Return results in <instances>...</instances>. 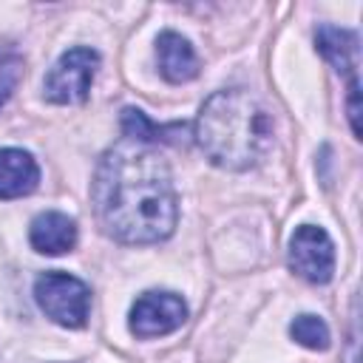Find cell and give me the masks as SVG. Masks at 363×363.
Wrapping results in <instances>:
<instances>
[{
  "instance_id": "obj_8",
  "label": "cell",
  "mask_w": 363,
  "mask_h": 363,
  "mask_svg": "<svg viewBox=\"0 0 363 363\" xmlns=\"http://www.w3.org/2000/svg\"><path fill=\"white\" fill-rule=\"evenodd\" d=\"M28 241L43 255H62L77 244V221L60 210H45L34 216L28 227Z\"/></svg>"
},
{
  "instance_id": "obj_10",
  "label": "cell",
  "mask_w": 363,
  "mask_h": 363,
  "mask_svg": "<svg viewBox=\"0 0 363 363\" xmlns=\"http://www.w3.org/2000/svg\"><path fill=\"white\" fill-rule=\"evenodd\" d=\"M40 182L34 156L23 147H0V199L28 196Z\"/></svg>"
},
{
  "instance_id": "obj_1",
  "label": "cell",
  "mask_w": 363,
  "mask_h": 363,
  "mask_svg": "<svg viewBox=\"0 0 363 363\" xmlns=\"http://www.w3.org/2000/svg\"><path fill=\"white\" fill-rule=\"evenodd\" d=\"M91 193L102 230L122 244H156L176 230L173 176L147 142H116L102 156Z\"/></svg>"
},
{
  "instance_id": "obj_2",
  "label": "cell",
  "mask_w": 363,
  "mask_h": 363,
  "mask_svg": "<svg viewBox=\"0 0 363 363\" xmlns=\"http://www.w3.org/2000/svg\"><path fill=\"white\" fill-rule=\"evenodd\" d=\"M193 139L224 170H247L272 147V113L247 88H224L201 105Z\"/></svg>"
},
{
  "instance_id": "obj_3",
  "label": "cell",
  "mask_w": 363,
  "mask_h": 363,
  "mask_svg": "<svg viewBox=\"0 0 363 363\" xmlns=\"http://www.w3.org/2000/svg\"><path fill=\"white\" fill-rule=\"evenodd\" d=\"M34 301L45 312V318H51L54 323H60L65 329L85 326L88 312H91L88 284L79 281L77 275H68V272H60V269H48L43 275H37Z\"/></svg>"
},
{
  "instance_id": "obj_11",
  "label": "cell",
  "mask_w": 363,
  "mask_h": 363,
  "mask_svg": "<svg viewBox=\"0 0 363 363\" xmlns=\"http://www.w3.org/2000/svg\"><path fill=\"white\" fill-rule=\"evenodd\" d=\"M289 335H292L295 343H301L306 349H315V352L318 349H329V326L318 315H309V312L298 315L289 323Z\"/></svg>"
},
{
  "instance_id": "obj_9",
  "label": "cell",
  "mask_w": 363,
  "mask_h": 363,
  "mask_svg": "<svg viewBox=\"0 0 363 363\" xmlns=\"http://www.w3.org/2000/svg\"><path fill=\"white\" fill-rule=\"evenodd\" d=\"M156 60L159 71L167 82H190L199 74V57L187 37L176 31H162L156 40Z\"/></svg>"
},
{
  "instance_id": "obj_12",
  "label": "cell",
  "mask_w": 363,
  "mask_h": 363,
  "mask_svg": "<svg viewBox=\"0 0 363 363\" xmlns=\"http://www.w3.org/2000/svg\"><path fill=\"white\" fill-rule=\"evenodd\" d=\"M20 77H23V57L11 48H0V108L14 94Z\"/></svg>"
},
{
  "instance_id": "obj_4",
  "label": "cell",
  "mask_w": 363,
  "mask_h": 363,
  "mask_svg": "<svg viewBox=\"0 0 363 363\" xmlns=\"http://www.w3.org/2000/svg\"><path fill=\"white\" fill-rule=\"evenodd\" d=\"M96 68H99V54L94 48H85V45L68 48L45 74V82H43L45 99L54 105L85 102Z\"/></svg>"
},
{
  "instance_id": "obj_7",
  "label": "cell",
  "mask_w": 363,
  "mask_h": 363,
  "mask_svg": "<svg viewBox=\"0 0 363 363\" xmlns=\"http://www.w3.org/2000/svg\"><path fill=\"white\" fill-rule=\"evenodd\" d=\"M187 320V303L167 289L142 292L128 315V326L136 337H162L176 332Z\"/></svg>"
},
{
  "instance_id": "obj_6",
  "label": "cell",
  "mask_w": 363,
  "mask_h": 363,
  "mask_svg": "<svg viewBox=\"0 0 363 363\" xmlns=\"http://www.w3.org/2000/svg\"><path fill=\"white\" fill-rule=\"evenodd\" d=\"M289 269L309 284H326L335 275V244L318 224H301L289 235Z\"/></svg>"
},
{
  "instance_id": "obj_5",
  "label": "cell",
  "mask_w": 363,
  "mask_h": 363,
  "mask_svg": "<svg viewBox=\"0 0 363 363\" xmlns=\"http://www.w3.org/2000/svg\"><path fill=\"white\" fill-rule=\"evenodd\" d=\"M315 45L318 51L332 62V68L343 77H349V125H352V133L360 139V82H357V68H360V40L354 31L349 28H340V26H332V23H323L318 26L315 31Z\"/></svg>"
}]
</instances>
